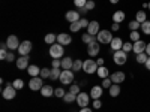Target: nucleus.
I'll return each mask as SVG.
<instances>
[{
	"mask_svg": "<svg viewBox=\"0 0 150 112\" xmlns=\"http://www.w3.org/2000/svg\"><path fill=\"white\" fill-rule=\"evenodd\" d=\"M69 91L78 96V94H80V87H78L77 84H72V85H71V88H69Z\"/></svg>",
	"mask_w": 150,
	"mask_h": 112,
	"instance_id": "nucleus-42",
	"label": "nucleus"
},
{
	"mask_svg": "<svg viewBox=\"0 0 150 112\" xmlns=\"http://www.w3.org/2000/svg\"><path fill=\"white\" fill-rule=\"evenodd\" d=\"M57 42L60 45H69L72 42V37L68 33H60V34H57Z\"/></svg>",
	"mask_w": 150,
	"mask_h": 112,
	"instance_id": "nucleus-17",
	"label": "nucleus"
},
{
	"mask_svg": "<svg viewBox=\"0 0 150 112\" xmlns=\"http://www.w3.org/2000/svg\"><path fill=\"white\" fill-rule=\"evenodd\" d=\"M14 60H15V55L12 54V52H9L8 57H6V61H9V63H11V61H14Z\"/></svg>",
	"mask_w": 150,
	"mask_h": 112,
	"instance_id": "nucleus-50",
	"label": "nucleus"
},
{
	"mask_svg": "<svg viewBox=\"0 0 150 112\" xmlns=\"http://www.w3.org/2000/svg\"><path fill=\"white\" fill-rule=\"evenodd\" d=\"M65 94H66V91H65L63 88H56V90H54V96H56V97H62V99H63Z\"/></svg>",
	"mask_w": 150,
	"mask_h": 112,
	"instance_id": "nucleus-40",
	"label": "nucleus"
},
{
	"mask_svg": "<svg viewBox=\"0 0 150 112\" xmlns=\"http://www.w3.org/2000/svg\"><path fill=\"white\" fill-rule=\"evenodd\" d=\"M87 10H92L93 8H95V2L93 0H87V3H86V6H84Z\"/></svg>",
	"mask_w": 150,
	"mask_h": 112,
	"instance_id": "nucleus-45",
	"label": "nucleus"
},
{
	"mask_svg": "<svg viewBox=\"0 0 150 112\" xmlns=\"http://www.w3.org/2000/svg\"><path fill=\"white\" fill-rule=\"evenodd\" d=\"M86 3H87V0H74V5L77 8H84Z\"/></svg>",
	"mask_w": 150,
	"mask_h": 112,
	"instance_id": "nucleus-43",
	"label": "nucleus"
},
{
	"mask_svg": "<svg viewBox=\"0 0 150 112\" xmlns=\"http://www.w3.org/2000/svg\"><path fill=\"white\" fill-rule=\"evenodd\" d=\"M125 12L123 10H117V12H114V14H112V21L114 22H117V24H120L122 21H125Z\"/></svg>",
	"mask_w": 150,
	"mask_h": 112,
	"instance_id": "nucleus-23",
	"label": "nucleus"
},
{
	"mask_svg": "<svg viewBox=\"0 0 150 112\" xmlns=\"http://www.w3.org/2000/svg\"><path fill=\"white\" fill-rule=\"evenodd\" d=\"M83 63H84V61H81V60H74L72 70H74V72H78V70H81V69H83Z\"/></svg>",
	"mask_w": 150,
	"mask_h": 112,
	"instance_id": "nucleus-32",
	"label": "nucleus"
},
{
	"mask_svg": "<svg viewBox=\"0 0 150 112\" xmlns=\"http://www.w3.org/2000/svg\"><path fill=\"white\" fill-rule=\"evenodd\" d=\"M129 37H131V41H132V42H137V41H141V36H140L138 30H135V32H132V33L129 34Z\"/></svg>",
	"mask_w": 150,
	"mask_h": 112,
	"instance_id": "nucleus-37",
	"label": "nucleus"
},
{
	"mask_svg": "<svg viewBox=\"0 0 150 112\" xmlns=\"http://www.w3.org/2000/svg\"><path fill=\"white\" fill-rule=\"evenodd\" d=\"M27 72H29V75L32 78H35V76H39L41 75V69L38 67L36 64H30L29 67H27Z\"/></svg>",
	"mask_w": 150,
	"mask_h": 112,
	"instance_id": "nucleus-21",
	"label": "nucleus"
},
{
	"mask_svg": "<svg viewBox=\"0 0 150 112\" xmlns=\"http://www.w3.org/2000/svg\"><path fill=\"white\" fill-rule=\"evenodd\" d=\"M144 66H146V69H147V70H150V57H149V60L146 61V64H144Z\"/></svg>",
	"mask_w": 150,
	"mask_h": 112,
	"instance_id": "nucleus-52",
	"label": "nucleus"
},
{
	"mask_svg": "<svg viewBox=\"0 0 150 112\" xmlns=\"http://www.w3.org/2000/svg\"><path fill=\"white\" fill-rule=\"evenodd\" d=\"M111 85H112V81H111L110 78H105V79H102V88H110Z\"/></svg>",
	"mask_w": 150,
	"mask_h": 112,
	"instance_id": "nucleus-41",
	"label": "nucleus"
},
{
	"mask_svg": "<svg viewBox=\"0 0 150 112\" xmlns=\"http://www.w3.org/2000/svg\"><path fill=\"white\" fill-rule=\"evenodd\" d=\"M112 60L117 66H123L128 60V54L123 51V49H119V51H114V55H112Z\"/></svg>",
	"mask_w": 150,
	"mask_h": 112,
	"instance_id": "nucleus-5",
	"label": "nucleus"
},
{
	"mask_svg": "<svg viewBox=\"0 0 150 112\" xmlns=\"http://www.w3.org/2000/svg\"><path fill=\"white\" fill-rule=\"evenodd\" d=\"M41 94L44 97H51L54 94V88H53L51 85H44L42 88H41Z\"/></svg>",
	"mask_w": 150,
	"mask_h": 112,
	"instance_id": "nucleus-20",
	"label": "nucleus"
},
{
	"mask_svg": "<svg viewBox=\"0 0 150 112\" xmlns=\"http://www.w3.org/2000/svg\"><path fill=\"white\" fill-rule=\"evenodd\" d=\"M149 9H150V2H149Z\"/></svg>",
	"mask_w": 150,
	"mask_h": 112,
	"instance_id": "nucleus-58",
	"label": "nucleus"
},
{
	"mask_svg": "<svg viewBox=\"0 0 150 112\" xmlns=\"http://www.w3.org/2000/svg\"><path fill=\"white\" fill-rule=\"evenodd\" d=\"M50 75H51V69H47V67L41 69V75H39L41 78H50Z\"/></svg>",
	"mask_w": 150,
	"mask_h": 112,
	"instance_id": "nucleus-38",
	"label": "nucleus"
},
{
	"mask_svg": "<svg viewBox=\"0 0 150 112\" xmlns=\"http://www.w3.org/2000/svg\"><path fill=\"white\" fill-rule=\"evenodd\" d=\"M2 96H3V99H6V100H12V99L17 96V88L12 84H8L5 88H3Z\"/></svg>",
	"mask_w": 150,
	"mask_h": 112,
	"instance_id": "nucleus-6",
	"label": "nucleus"
},
{
	"mask_svg": "<svg viewBox=\"0 0 150 112\" xmlns=\"http://www.w3.org/2000/svg\"><path fill=\"white\" fill-rule=\"evenodd\" d=\"M110 46H111L112 51H119V49H122V46H123V41L120 39V37H114V39L111 41Z\"/></svg>",
	"mask_w": 150,
	"mask_h": 112,
	"instance_id": "nucleus-19",
	"label": "nucleus"
},
{
	"mask_svg": "<svg viewBox=\"0 0 150 112\" xmlns=\"http://www.w3.org/2000/svg\"><path fill=\"white\" fill-rule=\"evenodd\" d=\"M110 3H112V5H116V3H119V0H110Z\"/></svg>",
	"mask_w": 150,
	"mask_h": 112,
	"instance_id": "nucleus-57",
	"label": "nucleus"
},
{
	"mask_svg": "<svg viewBox=\"0 0 150 112\" xmlns=\"http://www.w3.org/2000/svg\"><path fill=\"white\" fill-rule=\"evenodd\" d=\"M63 85H69L72 81H74V70L71 69H63L62 70V75H60V79H59Z\"/></svg>",
	"mask_w": 150,
	"mask_h": 112,
	"instance_id": "nucleus-4",
	"label": "nucleus"
},
{
	"mask_svg": "<svg viewBox=\"0 0 150 112\" xmlns=\"http://www.w3.org/2000/svg\"><path fill=\"white\" fill-rule=\"evenodd\" d=\"M29 55H21V57H18L17 60H15V63H17V67L20 69V70H23V69H27L29 67Z\"/></svg>",
	"mask_w": 150,
	"mask_h": 112,
	"instance_id": "nucleus-11",
	"label": "nucleus"
},
{
	"mask_svg": "<svg viewBox=\"0 0 150 112\" xmlns=\"http://www.w3.org/2000/svg\"><path fill=\"white\" fill-rule=\"evenodd\" d=\"M99 32H101V29H99V22L98 21H90L89 27H87V33H90L92 36H98Z\"/></svg>",
	"mask_w": 150,
	"mask_h": 112,
	"instance_id": "nucleus-15",
	"label": "nucleus"
},
{
	"mask_svg": "<svg viewBox=\"0 0 150 112\" xmlns=\"http://www.w3.org/2000/svg\"><path fill=\"white\" fill-rule=\"evenodd\" d=\"M114 39L111 30H101L98 33V42L99 43H111V41Z\"/></svg>",
	"mask_w": 150,
	"mask_h": 112,
	"instance_id": "nucleus-2",
	"label": "nucleus"
},
{
	"mask_svg": "<svg viewBox=\"0 0 150 112\" xmlns=\"http://www.w3.org/2000/svg\"><path fill=\"white\" fill-rule=\"evenodd\" d=\"M12 85H14L17 90H21L23 87H24V82H23V79H20V78H18V79H15L14 82H12Z\"/></svg>",
	"mask_w": 150,
	"mask_h": 112,
	"instance_id": "nucleus-39",
	"label": "nucleus"
},
{
	"mask_svg": "<svg viewBox=\"0 0 150 112\" xmlns=\"http://www.w3.org/2000/svg\"><path fill=\"white\" fill-rule=\"evenodd\" d=\"M8 49H2V51H0V58L2 60H6V57H8Z\"/></svg>",
	"mask_w": 150,
	"mask_h": 112,
	"instance_id": "nucleus-48",
	"label": "nucleus"
},
{
	"mask_svg": "<svg viewBox=\"0 0 150 112\" xmlns=\"http://www.w3.org/2000/svg\"><path fill=\"white\" fill-rule=\"evenodd\" d=\"M110 79L112 81V84H122L125 79H126V75L123 72H114L110 75Z\"/></svg>",
	"mask_w": 150,
	"mask_h": 112,
	"instance_id": "nucleus-12",
	"label": "nucleus"
},
{
	"mask_svg": "<svg viewBox=\"0 0 150 112\" xmlns=\"http://www.w3.org/2000/svg\"><path fill=\"white\" fill-rule=\"evenodd\" d=\"M74 66V60L71 57H63L62 58V69H71L72 70Z\"/></svg>",
	"mask_w": 150,
	"mask_h": 112,
	"instance_id": "nucleus-22",
	"label": "nucleus"
},
{
	"mask_svg": "<svg viewBox=\"0 0 150 112\" xmlns=\"http://www.w3.org/2000/svg\"><path fill=\"white\" fill-rule=\"evenodd\" d=\"M32 48H33V45H32L30 41H23V42L20 43L18 52H20V55H29L30 51H32Z\"/></svg>",
	"mask_w": 150,
	"mask_h": 112,
	"instance_id": "nucleus-7",
	"label": "nucleus"
},
{
	"mask_svg": "<svg viewBox=\"0 0 150 112\" xmlns=\"http://www.w3.org/2000/svg\"><path fill=\"white\" fill-rule=\"evenodd\" d=\"M80 12H81V14H87V12H89V10H87L86 8H80Z\"/></svg>",
	"mask_w": 150,
	"mask_h": 112,
	"instance_id": "nucleus-56",
	"label": "nucleus"
},
{
	"mask_svg": "<svg viewBox=\"0 0 150 112\" xmlns=\"http://www.w3.org/2000/svg\"><path fill=\"white\" fill-rule=\"evenodd\" d=\"M135 60H137V63H140V64H146V61L149 60V55H147L146 52H141V54H137Z\"/></svg>",
	"mask_w": 150,
	"mask_h": 112,
	"instance_id": "nucleus-29",
	"label": "nucleus"
},
{
	"mask_svg": "<svg viewBox=\"0 0 150 112\" xmlns=\"http://www.w3.org/2000/svg\"><path fill=\"white\" fill-rule=\"evenodd\" d=\"M80 24H81V29H84V27H89L90 21L86 20V18H81V20H80Z\"/></svg>",
	"mask_w": 150,
	"mask_h": 112,
	"instance_id": "nucleus-46",
	"label": "nucleus"
},
{
	"mask_svg": "<svg viewBox=\"0 0 150 112\" xmlns=\"http://www.w3.org/2000/svg\"><path fill=\"white\" fill-rule=\"evenodd\" d=\"M51 66H53V67H56V69L62 67V60H59V58H53V63H51Z\"/></svg>",
	"mask_w": 150,
	"mask_h": 112,
	"instance_id": "nucleus-44",
	"label": "nucleus"
},
{
	"mask_svg": "<svg viewBox=\"0 0 150 112\" xmlns=\"http://www.w3.org/2000/svg\"><path fill=\"white\" fill-rule=\"evenodd\" d=\"M63 100L66 102V103H71V102H77V94H74V93H66L65 94V97H63Z\"/></svg>",
	"mask_w": 150,
	"mask_h": 112,
	"instance_id": "nucleus-30",
	"label": "nucleus"
},
{
	"mask_svg": "<svg viewBox=\"0 0 150 112\" xmlns=\"http://www.w3.org/2000/svg\"><path fill=\"white\" fill-rule=\"evenodd\" d=\"M80 112H92V109H90V108H81Z\"/></svg>",
	"mask_w": 150,
	"mask_h": 112,
	"instance_id": "nucleus-53",
	"label": "nucleus"
},
{
	"mask_svg": "<svg viewBox=\"0 0 150 112\" xmlns=\"http://www.w3.org/2000/svg\"><path fill=\"white\" fill-rule=\"evenodd\" d=\"M99 42L98 41H93L90 43H87V54H89L90 57H96L99 54Z\"/></svg>",
	"mask_w": 150,
	"mask_h": 112,
	"instance_id": "nucleus-8",
	"label": "nucleus"
},
{
	"mask_svg": "<svg viewBox=\"0 0 150 112\" xmlns=\"http://www.w3.org/2000/svg\"><path fill=\"white\" fill-rule=\"evenodd\" d=\"M42 87H44V84H42V78H41V76H35V78H32L30 82H29V88L33 90V91L41 90Z\"/></svg>",
	"mask_w": 150,
	"mask_h": 112,
	"instance_id": "nucleus-10",
	"label": "nucleus"
},
{
	"mask_svg": "<svg viewBox=\"0 0 150 112\" xmlns=\"http://www.w3.org/2000/svg\"><path fill=\"white\" fill-rule=\"evenodd\" d=\"M98 63L93 60V58H87L84 60V63H83V70L86 73H93V72H98Z\"/></svg>",
	"mask_w": 150,
	"mask_h": 112,
	"instance_id": "nucleus-3",
	"label": "nucleus"
},
{
	"mask_svg": "<svg viewBox=\"0 0 150 112\" xmlns=\"http://www.w3.org/2000/svg\"><path fill=\"white\" fill-rule=\"evenodd\" d=\"M6 43H8V48L11 49V51H14V49H18V48H20V41H18V37L14 36V34L8 37Z\"/></svg>",
	"mask_w": 150,
	"mask_h": 112,
	"instance_id": "nucleus-13",
	"label": "nucleus"
},
{
	"mask_svg": "<svg viewBox=\"0 0 150 112\" xmlns=\"http://www.w3.org/2000/svg\"><path fill=\"white\" fill-rule=\"evenodd\" d=\"M120 29V24H117V22H112V26H111V32H117Z\"/></svg>",
	"mask_w": 150,
	"mask_h": 112,
	"instance_id": "nucleus-49",
	"label": "nucleus"
},
{
	"mask_svg": "<svg viewBox=\"0 0 150 112\" xmlns=\"http://www.w3.org/2000/svg\"><path fill=\"white\" fill-rule=\"evenodd\" d=\"M44 41H45V43H48V45H53V43L57 42V36H56L54 33H48V34H45Z\"/></svg>",
	"mask_w": 150,
	"mask_h": 112,
	"instance_id": "nucleus-26",
	"label": "nucleus"
},
{
	"mask_svg": "<svg viewBox=\"0 0 150 112\" xmlns=\"http://www.w3.org/2000/svg\"><path fill=\"white\" fill-rule=\"evenodd\" d=\"M135 20L138 21L140 24H143L144 21H147V15H146V12H144V10H138V12L135 14Z\"/></svg>",
	"mask_w": 150,
	"mask_h": 112,
	"instance_id": "nucleus-27",
	"label": "nucleus"
},
{
	"mask_svg": "<svg viewBox=\"0 0 150 112\" xmlns=\"http://www.w3.org/2000/svg\"><path fill=\"white\" fill-rule=\"evenodd\" d=\"M146 54L150 57V43H147V48H146Z\"/></svg>",
	"mask_w": 150,
	"mask_h": 112,
	"instance_id": "nucleus-54",
	"label": "nucleus"
},
{
	"mask_svg": "<svg viewBox=\"0 0 150 112\" xmlns=\"http://www.w3.org/2000/svg\"><path fill=\"white\" fill-rule=\"evenodd\" d=\"M93 108H95V109H101V108H102V102L99 100V99L93 100Z\"/></svg>",
	"mask_w": 150,
	"mask_h": 112,
	"instance_id": "nucleus-47",
	"label": "nucleus"
},
{
	"mask_svg": "<svg viewBox=\"0 0 150 112\" xmlns=\"http://www.w3.org/2000/svg\"><path fill=\"white\" fill-rule=\"evenodd\" d=\"M96 73H98V76H99V78H102V79H105V78L110 76V72H108V69H107L105 66H99Z\"/></svg>",
	"mask_w": 150,
	"mask_h": 112,
	"instance_id": "nucleus-24",
	"label": "nucleus"
},
{
	"mask_svg": "<svg viewBox=\"0 0 150 112\" xmlns=\"http://www.w3.org/2000/svg\"><path fill=\"white\" fill-rule=\"evenodd\" d=\"M146 48H147V43L144 41H137V42H134V49L132 51L135 54H141V52H146Z\"/></svg>",
	"mask_w": 150,
	"mask_h": 112,
	"instance_id": "nucleus-14",
	"label": "nucleus"
},
{
	"mask_svg": "<svg viewBox=\"0 0 150 112\" xmlns=\"http://www.w3.org/2000/svg\"><path fill=\"white\" fill-rule=\"evenodd\" d=\"M141 32L144 34H150V21H144L141 24Z\"/></svg>",
	"mask_w": 150,
	"mask_h": 112,
	"instance_id": "nucleus-33",
	"label": "nucleus"
},
{
	"mask_svg": "<svg viewBox=\"0 0 150 112\" xmlns=\"http://www.w3.org/2000/svg\"><path fill=\"white\" fill-rule=\"evenodd\" d=\"M81 39H83V42H84V43H90V42H93V41H98L96 37H95V36H92L90 33H84Z\"/></svg>",
	"mask_w": 150,
	"mask_h": 112,
	"instance_id": "nucleus-31",
	"label": "nucleus"
},
{
	"mask_svg": "<svg viewBox=\"0 0 150 112\" xmlns=\"http://www.w3.org/2000/svg\"><path fill=\"white\" fill-rule=\"evenodd\" d=\"M108 90H110V96L111 97H117L120 94V84H112Z\"/></svg>",
	"mask_w": 150,
	"mask_h": 112,
	"instance_id": "nucleus-25",
	"label": "nucleus"
},
{
	"mask_svg": "<svg viewBox=\"0 0 150 112\" xmlns=\"http://www.w3.org/2000/svg\"><path fill=\"white\" fill-rule=\"evenodd\" d=\"M102 91H104L102 85H95V87H92V90H90V97L93 99V100H96V99H99L102 96Z\"/></svg>",
	"mask_w": 150,
	"mask_h": 112,
	"instance_id": "nucleus-16",
	"label": "nucleus"
},
{
	"mask_svg": "<svg viewBox=\"0 0 150 112\" xmlns=\"http://www.w3.org/2000/svg\"><path fill=\"white\" fill-rule=\"evenodd\" d=\"M69 29H71V32H72V33H77V32H80V30H81V24H80V21H75V22H72Z\"/></svg>",
	"mask_w": 150,
	"mask_h": 112,
	"instance_id": "nucleus-34",
	"label": "nucleus"
},
{
	"mask_svg": "<svg viewBox=\"0 0 150 112\" xmlns=\"http://www.w3.org/2000/svg\"><path fill=\"white\" fill-rule=\"evenodd\" d=\"M65 18H66L71 24L75 22V21H80V12H78V10H69V12H66Z\"/></svg>",
	"mask_w": 150,
	"mask_h": 112,
	"instance_id": "nucleus-18",
	"label": "nucleus"
},
{
	"mask_svg": "<svg viewBox=\"0 0 150 112\" xmlns=\"http://www.w3.org/2000/svg\"><path fill=\"white\" fill-rule=\"evenodd\" d=\"M141 27V24L137 21V20H134V21H129V29L132 30V32H135V30H138Z\"/></svg>",
	"mask_w": 150,
	"mask_h": 112,
	"instance_id": "nucleus-35",
	"label": "nucleus"
},
{
	"mask_svg": "<svg viewBox=\"0 0 150 112\" xmlns=\"http://www.w3.org/2000/svg\"><path fill=\"white\" fill-rule=\"evenodd\" d=\"M0 49H8V43H0Z\"/></svg>",
	"mask_w": 150,
	"mask_h": 112,
	"instance_id": "nucleus-55",
	"label": "nucleus"
},
{
	"mask_svg": "<svg viewBox=\"0 0 150 112\" xmlns=\"http://www.w3.org/2000/svg\"><path fill=\"white\" fill-rule=\"evenodd\" d=\"M50 55H51L53 58H60V57H63V54H65V48H63V45H60L59 42H56V43H53L51 46H50Z\"/></svg>",
	"mask_w": 150,
	"mask_h": 112,
	"instance_id": "nucleus-1",
	"label": "nucleus"
},
{
	"mask_svg": "<svg viewBox=\"0 0 150 112\" xmlns=\"http://www.w3.org/2000/svg\"><path fill=\"white\" fill-rule=\"evenodd\" d=\"M122 49H123V51L128 54V52H131L132 49H134V43H129V42H123V46H122Z\"/></svg>",
	"mask_w": 150,
	"mask_h": 112,
	"instance_id": "nucleus-36",
	"label": "nucleus"
},
{
	"mask_svg": "<svg viewBox=\"0 0 150 112\" xmlns=\"http://www.w3.org/2000/svg\"><path fill=\"white\" fill-rule=\"evenodd\" d=\"M60 75H62V70L53 67L51 69V75H50V79H51V81H57V79H60Z\"/></svg>",
	"mask_w": 150,
	"mask_h": 112,
	"instance_id": "nucleus-28",
	"label": "nucleus"
},
{
	"mask_svg": "<svg viewBox=\"0 0 150 112\" xmlns=\"http://www.w3.org/2000/svg\"><path fill=\"white\" fill-rule=\"evenodd\" d=\"M96 63H98V66H104V58H98Z\"/></svg>",
	"mask_w": 150,
	"mask_h": 112,
	"instance_id": "nucleus-51",
	"label": "nucleus"
},
{
	"mask_svg": "<svg viewBox=\"0 0 150 112\" xmlns=\"http://www.w3.org/2000/svg\"><path fill=\"white\" fill-rule=\"evenodd\" d=\"M90 102V94H87V93H80L77 96V103L80 108H87V105H89Z\"/></svg>",
	"mask_w": 150,
	"mask_h": 112,
	"instance_id": "nucleus-9",
	"label": "nucleus"
}]
</instances>
